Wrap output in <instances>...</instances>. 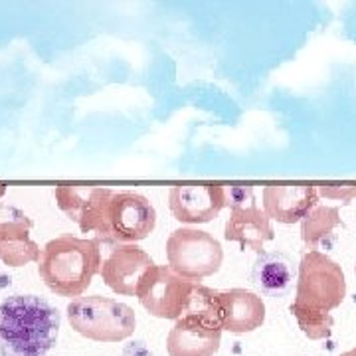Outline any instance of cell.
I'll return each mask as SVG.
<instances>
[{
  "label": "cell",
  "instance_id": "1",
  "mask_svg": "<svg viewBox=\"0 0 356 356\" xmlns=\"http://www.w3.org/2000/svg\"><path fill=\"white\" fill-rule=\"evenodd\" d=\"M60 313L36 295H13L0 303V355L46 356L60 334Z\"/></svg>",
  "mask_w": 356,
  "mask_h": 356
},
{
  "label": "cell",
  "instance_id": "13",
  "mask_svg": "<svg viewBox=\"0 0 356 356\" xmlns=\"http://www.w3.org/2000/svg\"><path fill=\"white\" fill-rule=\"evenodd\" d=\"M318 206V188L313 184H269L264 188V212L269 220L295 224Z\"/></svg>",
  "mask_w": 356,
  "mask_h": 356
},
{
  "label": "cell",
  "instance_id": "19",
  "mask_svg": "<svg viewBox=\"0 0 356 356\" xmlns=\"http://www.w3.org/2000/svg\"><path fill=\"white\" fill-rule=\"evenodd\" d=\"M318 194L325 198L341 200V202H350L356 196V184H323L318 186Z\"/></svg>",
  "mask_w": 356,
  "mask_h": 356
},
{
  "label": "cell",
  "instance_id": "3",
  "mask_svg": "<svg viewBox=\"0 0 356 356\" xmlns=\"http://www.w3.org/2000/svg\"><path fill=\"white\" fill-rule=\"evenodd\" d=\"M218 291L198 285L186 313L168 332V356H214L222 341Z\"/></svg>",
  "mask_w": 356,
  "mask_h": 356
},
{
  "label": "cell",
  "instance_id": "9",
  "mask_svg": "<svg viewBox=\"0 0 356 356\" xmlns=\"http://www.w3.org/2000/svg\"><path fill=\"white\" fill-rule=\"evenodd\" d=\"M111 242L137 243L153 234L156 212L139 192H115L109 206Z\"/></svg>",
  "mask_w": 356,
  "mask_h": 356
},
{
  "label": "cell",
  "instance_id": "21",
  "mask_svg": "<svg viewBox=\"0 0 356 356\" xmlns=\"http://www.w3.org/2000/svg\"><path fill=\"white\" fill-rule=\"evenodd\" d=\"M341 356H356V346L355 348H350V350H346V353H343Z\"/></svg>",
  "mask_w": 356,
  "mask_h": 356
},
{
  "label": "cell",
  "instance_id": "5",
  "mask_svg": "<svg viewBox=\"0 0 356 356\" xmlns=\"http://www.w3.org/2000/svg\"><path fill=\"white\" fill-rule=\"evenodd\" d=\"M346 295V280L339 264L318 250L307 252L301 257L297 273V305L309 307L313 311L331 313L341 305Z\"/></svg>",
  "mask_w": 356,
  "mask_h": 356
},
{
  "label": "cell",
  "instance_id": "22",
  "mask_svg": "<svg viewBox=\"0 0 356 356\" xmlns=\"http://www.w3.org/2000/svg\"><path fill=\"white\" fill-rule=\"evenodd\" d=\"M4 192H6V184L0 182V196H4Z\"/></svg>",
  "mask_w": 356,
  "mask_h": 356
},
{
  "label": "cell",
  "instance_id": "17",
  "mask_svg": "<svg viewBox=\"0 0 356 356\" xmlns=\"http://www.w3.org/2000/svg\"><path fill=\"white\" fill-rule=\"evenodd\" d=\"M341 214L337 206H315L301 220V238L309 248V252L317 250L323 243L332 242L337 238V228H341Z\"/></svg>",
  "mask_w": 356,
  "mask_h": 356
},
{
  "label": "cell",
  "instance_id": "10",
  "mask_svg": "<svg viewBox=\"0 0 356 356\" xmlns=\"http://www.w3.org/2000/svg\"><path fill=\"white\" fill-rule=\"evenodd\" d=\"M168 206L182 224H208L226 208V186L180 184L168 194Z\"/></svg>",
  "mask_w": 356,
  "mask_h": 356
},
{
  "label": "cell",
  "instance_id": "15",
  "mask_svg": "<svg viewBox=\"0 0 356 356\" xmlns=\"http://www.w3.org/2000/svg\"><path fill=\"white\" fill-rule=\"evenodd\" d=\"M224 238L228 242L242 243L243 248H250L257 254H261L266 242H271L275 234L271 228L269 216L254 202L232 208V214L226 222Z\"/></svg>",
  "mask_w": 356,
  "mask_h": 356
},
{
  "label": "cell",
  "instance_id": "2",
  "mask_svg": "<svg viewBox=\"0 0 356 356\" xmlns=\"http://www.w3.org/2000/svg\"><path fill=\"white\" fill-rule=\"evenodd\" d=\"M102 240L64 234L44 245L38 261L40 277L60 297H81L93 277L102 273Z\"/></svg>",
  "mask_w": 356,
  "mask_h": 356
},
{
  "label": "cell",
  "instance_id": "11",
  "mask_svg": "<svg viewBox=\"0 0 356 356\" xmlns=\"http://www.w3.org/2000/svg\"><path fill=\"white\" fill-rule=\"evenodd\" d=\"M154 266L151 255L137 243H119L102 266V277L111 291L137 295L143 275Z\"/></svg>",
  "mask_w": 356,
  "mask_h": 356
},
{
  "label": "cell",
  "instance_id": "23",
  "mask_svg": "<svg viewBox=\"0 0 356 356\" xmlns=\"http://www.w3.org/2000/svg\"><path fill=\"white\" fill-rule=\"evenodd\" d=\"M355 273H356V266H355Z\"/></svg>",
  "mask_w": 356,
  "mask_h": 356
},
{
  "label": "cell",
  "instance_id": "20",
  "mask_svg": "<svg viewBox=\"0 0 356 356\" xmlns=\"http://www.w3.org/2000/svg\"><path fill=\"white\" fill-rule=\"evenodd\" d=\"M254 188L252 186H226V206L238 208L254 204Z\"/></svg>",
  "mask_w": 356,
  "mask_h": 356
},
{
  "label": "cell",
  "instance_id": "18",
  "mask_svg": "<svg viewBox=\"0 0 356 356\" xmlns=\"http://www.w3.org/2000/svg\"><path fill=\"white\" fill-rule=\"evenodd\" d=\"M289 311L293 313V317L297 318L299 323V329L303 331L305 337H309L311 341H321V339H327L332 332V321L331 313H321V311H313L309 307L297 305L291 303Z\"/></svg>",
  "mask_w": 356,
  "mask_h": 356
},
{
  "label": "cell",
  "instance_id": "14",
  "mask_svg": "<svg viewBox=\"0 0 356 356\" xmlns=\"http://www.w3.org/2000/svg\"><path fill=\"white\" fill-rule=\"evenodd\" d=\"M222 313V329L234 334H243L259 329L266 321V305L259 295L245 289L218 291Z\"/></svg>",
  "mask_w": 356,
  "mask_h": 356
},
{
  "label": "cell",
  "instance_id": "16",
  "mask_svg": "<svg viewBox=\"0 0 356 356\" xmlns=\"http://www.w3.org/2000/svg\"><path fill=\"white\" fill-rule=\"evenodd\" d=\"M254 283L261 293L281 297L291 289L295 267L287 255L280 252H261L254 264Z\"/></svg>",
  "mask_w": 356,
  "mask_h": 356
},
{
  "label": "cell",
  "instance_id": "6",
  "mask_svg": "<svg viewBox=\"0 0 356 356\" xmlns=\"http://www.w3.org/2000/svg\"><path fill=\"white\" fill-rule=\"evenodd\" d=\"M166 259L168 267L180 277L198 283L218 273L224 261V252L212 234L194 228H178L166 240Z\"/></svg>",
  "mask_w": 356,
  "mask_h": 356
},
{
  "label": "cell",
  "instance_id": "12",
  "mask_svg": "<svg viewBox=\"0 0 356 356\" xmlns=\"http://www.w3.org/2000/svg\"><path fill=\"white\" fill-rule=\"evenodd\" d=\"M32 220L13 206H0V261L8 267H24L40 261L38 243L30 238Z\"/></svg>",
  "mask_w": 356,
  "mask_h": 356
},
{
  "label": "cell",
  "instance_id": "4",
  "mask_svg": "<svg viewBox=\"0 0 356 356\" xmlns=\"http://www.w3.org/2000/svg\"><path fill=\"white\" fill-rule=\"evenodd\" d=\"M67 318L77 334L97 343H121L137 327V317L131 307L102 295L74 299L67 305Z\"/></svg>",
  "mask_w": 356,
  "mask_h": 356
},
{
  "label": "cell",
  "instance_id": "7",
  "mask_svg": "<svg viewBox=\"0 0 356 356\" xmlns=\"http://www.w3.org/2000/svg\"><path fill=\"white\" fill-rule=\"evenodd\" d=\"M200 283L180 277L168 266L154 264L139 283L137 297L140 305L159 318L178 321L186 313L194 291Z\"/></svg>",
  "mask_w": 356,
  "mask_h": 356
},
{
  "label": "cell",
  "instance_id": "8",
  "mask_svg": "<svg viewBox=\"0 0 356 356\" xmlns=\"http://www.w3.org/2000/svg\"><path fill=\"white\" fill-rule=\"evenodd\" d=\"M115 192L103 186L62 184L56 188V202L83 234L95 232L99 240L111 242L109 206Z\"/></svg>",
  "mask_w": 356,
  "mask_h": 356
}]
</instances>
